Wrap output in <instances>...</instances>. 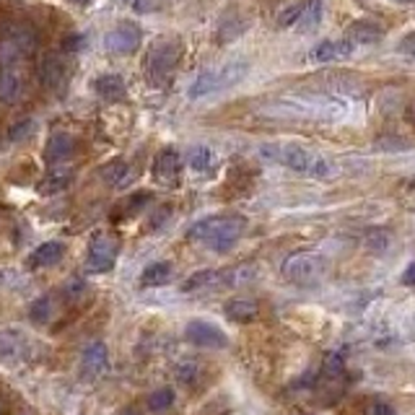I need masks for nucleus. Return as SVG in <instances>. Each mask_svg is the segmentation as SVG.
<instances>
[{"mask_svg":"<svg viewBox=\"0 0 415 415\" xmlns=\"http://www.w3.org/2000/svg\"><path fill=\"white\" fill-rule=\"evenodd\" d=\"M244 229L247 221L242 215H211V218H202V221L192 226L187 236L192 242H200L208 249L224 255L229 249H234L236 242L244 234Z\"/></svg>","mask_w":415,"mask_h":415,"instance_id":"f257e3e1","label":"nucleus"},{"mask_svg":"<svg viewBox=\"0 0 415 415\" xmlns=\"http://www.w3.org/2000/svg\"><path fill=\"white\" fill-rule=\"evenodd\" d=\"M260 153L265 159L283 164L288 169L298 171V174H307V177L327 180V177L335 174V166L325 156H317V153H311L309 148H301V146H262Z\"/></svg>","mask_w":415,"mask_h":415,"instance_id":"f03ea898","label":"nucleus"},{"mask_svg":"<svg viewBox=\"0 0 415 415\" xmlns=\"http://www.w3.org/2000/svg\"><path fill=\"white\" fill-rule=\"evenodd\" d=\"M247 75V60H234V63H226L221 68L213 70H205L195 78V84L190 86V99H200V96L215 94V91H224L236 86Z\"/></svg>","mask_w":415,"mask_h":415,"instance_id":"7ed1b4c3","label":"nucleus"},{"mask_svg":"<svg viewBox=\"0 0 415 415\" xmlns=\"http://www.w3.org/2000/svg\"><path fill=\"white\" fill-rule=\"evenodd\" d=\"M283 276L296 286H317L327 276V260L320 252H293L283 262Z\"/></svg>","mask_w":415,"mask_h":415,"instance_id":"20e7f679","label":"nucleus"},{"mask_svg":"<svg viewBox=\"0 0 415 415\" xmlns=\"http://www.w3.org/2000/svg\"><path fill=\"white\" fill-rule=\"evenodd\" d=\"M182 57V44L177 39H161L151 47L148 52V78L153 84H169L174 68L180 65Z\"/></svg>","mask_w":415,"mask_h":415,"instance_id":"39448f33","label":"nucleus"},{"mask_svg":"<svg viewBox=\"0 0 415 415\" xmlns=\"http://www.w3.org/2000/svg\"><path fill=\"white\" fill-rule=\"evenodd\" d=\"M345 363L338 353H330V356H325V361H322V379H320V400L325 405H332L335 400H340L342 392H345Z\"/></svg>","mask_w":415,"mask_h":415,"instance_id":"423d86ee","label":"nucleus"},{"mask_svg":"<svg viewBox=\"0 0 415 415\" xmlns=\"http://www.w3.org/2000/svg\"><path fill=\"white\" fill-rule=\"evenodd\" d=\"M119 255V244L117 239H112L107 234H96L91 247H88V257H86V265L91 273H107L115 267Z\"/></svg>","mask_w":415,"mask_h":415,"instance_id":"0eeeda50","label":"nucleus"},{"mask_svg":"<svg viewBox=\"0 0 415 415\" xmlns=\"http://www.w3.org/2000/svg\"><path fill=\"white\" fill-rule=\"evenodd\" d=\"M187 340L200 348H229V335L205 320H192L187 325Z\"/></svg>","mask_w":415,"mask_h":415,"instance_id":"6e6552de","label":"nucleus"},{"mask_svg":"<svg viewBox=\"0 0 415 415\" xmlns=\"http://www.w3.org/2000/svg\"><path fill=\"white\" fill-rule=\"evenodd\" d=\"M104 44H107L109 52L130 55L133 50L140 47V29L135 23H119V26H115V29L104 37Z\"/></svg>","mask_w":415,"mask_h":415,"instance_id":"1a4fd4ad","label":"nucleus"},{"mask_svg":"<svg viewBox=\"0 0 415 415\" xmlns=\"http://www.w3.org/2000/svg\"><path fill=\"white\" fill-rule=\"evenodd\" d=\"M153 177H156L161 184H166V187L177 184V182H180V177H182L180 153H177L174 148L161 151L159 156H156V161H153Z\"/></svg>","mask_w":415,"mask_h":415,"instance_id":"9d476101","label":"nucleus"},{"mask_svg":"<svg viewBox=\"0 0 415 415\" xmlns=\"http://www.w3.org/2000/svg\"><path fill=\"white\" fill-rule=\"evenodd\" d=\"M73 148H75V140L68 135V133H57L50 138L47 143V151H44V159L50 161V164H60V161H68L73 156Z\"/></svg>","mask_w":415,"mask_h":415,"instance_id":"9b49d317","label":"nucleus"},{"mask_svg":"<svg viewBox=\"0 0 415 415\" xmlns=\"http://www.w3.org/2000/svg\"><path fill=\"white\" fill-rule=\"evenodd\" d=\"M224 314L231 322L247 325V322H252L260 314V307H257V301H252V298H234V301H229L224 307Z\"/></svg>","mask_w":415,"mask_h":415,"instance_id":"f8f14e48","label":"nucleus"},{"mask_svg":"<svg viewBox=\"0 0 415 415\" xmlns=\"http://www.w3.org/2000/svg\"><path fill=\"white\" fill-rule=\"evenodd\" d=\"M174 276V267L171 262L166 260H161V262H151L146 270H143V276H140V286L143 288H159V286H166Z\"/></svg>","mask_w":415,"mask_h":415,"instance_id":"ddd939ff","label":"nucleus"},{"mask_svg":"<svg viewBox=\"0 0 415 415\" xmlns=\"http://www.w3.org/2000/svg\"><path fill=\"white\" fill-rule=\"evenodd\" d=\"M65 255V244L63 242H44L32 252V265L34 267H50L57 265Z\"/></svg>","mask_w":415,"mask_h":415,"instance_id":"4468645a","label":"nucleus"},{"mask_svg":"<svg viewBox=\"0 0 415 415\" xmlns=\"http://www.w3.org/2000/svg\"><path fill=\"white\" fill-rule=\"evenodd\" d=\"M94 88L102 99H109V102H117V99L125 96V81H122L117 73L99 75V78L94 81Z\"/></svg>","mask_w":415,"mask_h":415,"instance_id":"2eb2a0df","label":"nucleus"},{"mask_svg":"<svg viewBox=\"0 0 415 415\" xmlns=\"http://www.w3.org/2000/svg\"><path fill=\"white\" fill-rule=\"evenodd\" d=\"M107 366V345L104 342H91L84 351V369L88 376H99Z\"/></svg>","mask_w":415,"mask_h":415,"instance_id":"dca6fc26","label":"nucleus"},{"mask_svg":"<svg viewBox=\"0 0 415 415\" xmlns=\"http://www.w3.org/2000/svg\"><path fill=\"white\" fill-rule=\"evenodd\" d=\"M382 26L374 21H356L348 32V39L353 44H376L382 39Z\"/></svg>","mask_w":415,"mask_h":415,"instance_id":"f3484780","label":"nucleus"},{"mask_svg":"<svg viewBox=\"0 0 415 415\" xmlns=\"http://www.w3.org/2000/svg\"><path fill=\"white\" fill-rule=\"evenodd\" d=\"M244 29H247V21L239 13L236 11L226 13L224 19H221V23H218V39H221V42H231L239 34H244Z\"/></svg>","mask_w":415,"mask_h":415,"instance_id":"a211bd4d","label":"nucleus"},{"mask_svg":"<svg viewBox=\"0 0 415 415\" xmlns=\"http://www.w3.org/2000/svg\"><path fill=\"white\" fill-rule=\"evenodd\" d=\"M304 8H307V3H304V0H291V3H286V6L278 11L276 23L278 26H283V29H286V26H293V23H298Z\"/></svg>","mask_w":415,"mask_h":415,"instance_id":"6ab92c4d","label":"nucleus"},{"mask_svg":"<svg viewBox=\"0 0 415 415\" xmlns=\"http://www.w3.org/2000/svg\"><path fill=\"white\" fill-rule=\"evenodd\" d=\"M322 21V0H309L304 13H301V19H298V26H301V32H314Z\"/></svg>","mask_w":415,"mask_h":415,"instance_id":"aec40b11","label":"nucleus"},{"mask_svg":"<svg viewBox=\"0 0 415 415\" xmlns=\"http://www.w3.org/2000/svg\"><path fill=\"white\" fill-rule=\"evenodd\" d=\"M187 164L192 166V171H208L213 166V151L205 146H195L187 156Z\"/></svg>","mask_w":415,"mask_h":415,"instance_id":"412c9836","label":"nucleus"},{"mask_svg":"<svg viewBox=\"0 0 415 415\" xmlns=\"http://www.w3.org/2000/svg\"><path fill=\"white\" fill-rule=\"evenodd\" d=\"M171 405H174V389L171 387H161V389L148 394V407L153 413H164V410H169Z\"/></svg>","mask_w":415,"mask_h":415,"instance_id":"4be33fe9","label":"nucleus"},{"mask_svg":"<svg viewBox=\"0 0 415 415\" xmlns=\"http://www.w3.org/2000/svg\"><path fill=\"white\" fill-rule=\"evenodd\" d=\"M68 184H70V174H68V171H52V174L39 184V192H42V195H55V192H63Z\"/></svg>","mask_w":415,"mask_h":415,"instance_id":"5701e85b","label":"nucleus"},{"mask_svg":"<svg viewBox=\"0 0 415 415\" xmlns=\"http://www.w3.org/2000/svg\"><path fill=\"white\" fill-rule=\"evenodd\" d=\"M104 180L112 182V184H125L130 180V166L125 161L109 164V166H104Z\"/></svg>","mask_w":415,"mask_h":415,"instance_id":"b1692460","label":"nucleus"},{"mask_svg":"<svg viewBox=\"0 0 415 415\" xmlns=\"http://www.w3.org/2000/svg\"><path fill=\"white\" fill-rule=\"evenodd\" d=\"M50 311H52L50 298H37V301L32 304V309H29V320L32 322H47L50 320Z\"/></svg>","mask_w":415,"mask_h":415,"instance_id":"393cba45","label":"nucleus"},{"mask_svg":"<svg viewBox=\"0 0 415 415\" xmlns=\"http://www.w3.org/2000/svg\"><path fill=\"white\" fill-rule=\"evenodd\" d=\"M338 57V42H322L314 47V60L317 63H330Z\"/></svg>","mask_w":415,"mask_h":415,"instance_id":"a878e982","label":"nucleus"},{"mask_svg":"<svg viewBox=\"0 0 415 415\" xmlns=\"http://www.w3.org/2000/svg\"><path fill=\"white\" fill-rule=\"evenodd\" d=\"M63 75V68H60V63L55 60V57H50L47 63H44V70H42V81L47 86H55L57 84V78Z\"/></svg>","mask_w":415,"mask_h":415,"instance_id":"bb28decb","label":"nucleus"},{"mask_svg":"<svg viewBox=\"0 0 415 415\" xmlns=\"http://www.w3.org/2000/svg\"><path fill=\"white\" fill-rule=\"evenodd\" d=\"M369 415H397V413H394V407L387 403V400L376 397V400H371V405H369Z\"/></svg>","mask_w":415,"mask_h":415,"instance_id":"cd10ccee","label":"nucleus"},{"mask_svg":"<svg viewBox=\"0 0 415 415\" xmlns=\"http://www.w3.org/2000/svg\"><path fill=\"white\" fill-rule=\"evenodd\" d=\"M195 374H197V366H195V363H184V366H180V371H177V376H180L182 382L192 384V379H195Z\"/></svg>","mask_w":415,"mask_h":415,"instance_id":"c85d7f7f","label":"nucleus"},{"mask_svg":"<svg viewBox=\"0 0 415 415\" xmlns=\"http://www.w3.org/2000/svg\"><path fill=\"white\" fill-rule=\"evenodd\" d=\"M400 47H403V52H405V55H410V57H413V60H415V32L407 34V37H405V39H403V44H400Z\"/></svg>","mask_w":415,"mask_h":415,"instance_id":"c756f323","label":"nucleus"},{"mask_svg":"<svg viewBox=\"0 0 415 415\" xmlns=\"http://www.w3.org/2000/svg\"><path fill=\"white\" fill-rule=\"evenodd\" d=\"M403 283L405 286H415V262H410L407 270L403 273Z\"/></svg>","mask_w":415,"mask_h":415,"instance_id":"7c9ffc66","label":"nucleus"},{"mask_svg":"<svg viewBox=\"0 0 415 415\" xmlns=\"http://www.w3.org/2000/svg\"><path fill=\"white\" fill-rule=\"evenodd\" d=\"M81 44H84V37H70V39H65V50H81Z\"/></svg>","mask_w":415,"mask_h":415,"instance_id":"2f4dec72","label":"nucleus"},{"mask_svg":"<svg viewBox=\"0 0 415 415\" xmlns=\"http://www.w3.org/2000/svg\"><path fill=\"white\" fill-rule=\"evenodd\" d=\"M405 117H407V122H410V125L415 128V99L410 102V104H407V109H405Z\"/></svg>","mask_w":415,"mask_h":415,"instance_id":"473e14b6","label":"nucleus"},{"mask_svg":"<svg viewBox=\"0 0 415 415\" xmlns=\"http://www.w3.org/2000/svg\"><path fill=\"white\" fill-rule=\"evenodd\" d=\"M117 415H143V413H140L138 407H122Z\"/></svg>","mask_w":415,"mask_h":415,"instance_id":"72a5a7b5","label":"nucleus"},{"mask_svg":"<svg viewBox=\"0 0 415 415\" xmlns=\"http://www.w3.org/2000/svg\"><path fill=\"white\" fill-rule=\"evenodd\" d=\"M70 3H75V6H88L91 0H70Z\"/></svg>","mask_w":415,"mask_h":415,"instance_id":"f704fd0d","label":"nucleus"},{"mask_svg":"<svg viewBox=\"0 0 415 415\" xmlns=\"http://www.w3.org/2000/svg\"><path fill=\"white\" fill-rule=\"evenodd\" d=\"M407 187H410V192H415V180L410 182V184H407Z\"/></svg>","mask_w":415,"mask_h":415,"instance_id":"c9c22d12","label":"nucleus"},{"mask_svg":"<svg viewBox=\"0 0 415 415\" xmlns=\"http://www.w3.org/2000/svg\"><path fill=\"white\" fill-rule=\"evenodd\" d=\"M394 3H407V0H394Z\"/></svg>","mask_w":415,"mask_h":415,"instance_id":"e433bc0d","label":"nucleus"}]
</instances>
